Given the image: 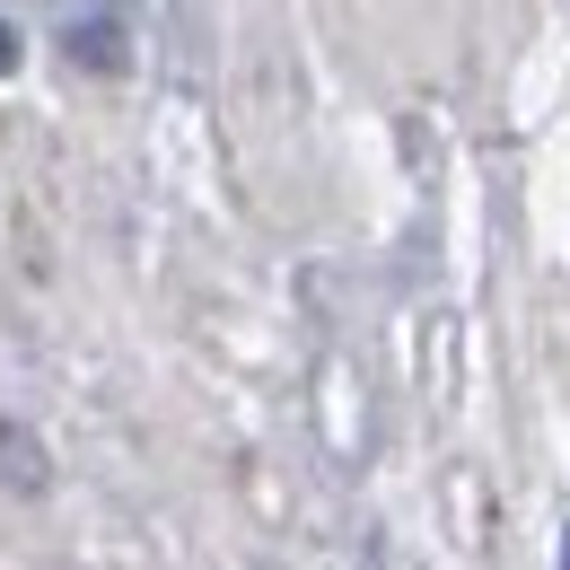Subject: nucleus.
Instances as JSON below:
<instances>
[{"label":"nucleus","mask_w":570,"mask_h":570,"mask_svg":"<svg viewBox=\"0 0 570 570\" xmlns=\"http://www.w3.org/2000/svg\"><path fill=\"white\" fill-rule=\"evenodd\" d=\"M0 71H9V27H0Z\"/></svg>","instance_id":"obj_1"},{"label":"nucleus","mask_w":570,"mask_h":570,"mask_svg":"<svg viewBox=\"0 0 570 570\" xmlns=\"http://www.w3.org/2000/svg\"><path fill=\"white\" fill-rule=\"evenodd\" d=\"M562 570H570V535H562Z\"/></svg>","instance_id":"obj_2"}]
</instances>
